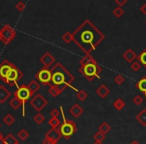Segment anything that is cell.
Masks as SVG:
<instances>
[{"instance_id":"cell-1","label":"cell","mask_w":146,"mask_h":144,"mask_svg":"<svg viewBox=\"0 0 146 144\" xmlns=\"http://www.w3.org/2000/svg\"><path fill=\"white\" fill-rule=\"evenodd\" d=\"M73 42L85 53L90 55L97 46L105 39V35L89 19L84 20L72 33Z\"/></svg>"},{"instance_id":"cell-2","label":"cell","mask_w":146,"mask_h":144,"mask_svg":"<svg viewBox=\"0 0 146 144\" xmlns=\"http://www.w3.org/2000/svg\"><path fill=\"white\" fill-rule=\"evenodd\" d=\"M51 82L52 85L57 86L64 90L65 88L69 87L72 90L77 92L78 89L72 85V82L74 81V76L61 64L60 62H57L51 67Z\"/></svg>"},{"instance_id":"cell-3","label":"cell","mask_w":146,"mask_h":144,"mask_svg":"<svg viewBox=\"0 0 146 144\" xmlns=\"http://www.w3.org/2000/svg\"><path fill=\"white\" fill-rule=\"evenodd\" d=\"M59 110H60V113H61V115H62L63 122L58 127V129H59V131H60L62 137L64 138V139L68 140L76 133V131H77V125H76V123L73 121V120H67L66 119L65 114H64V110H63L62 106L59 107Z\"/></svg>"},{"instance_id":"cell-4","label":"cell","mask_w":146,"mask_h":144,"mask_svg":"<svg viewBox=\"0 0 146 144\" xmlns=\"http://www.w3.org/2000/svg\"><path fill=\"white\" fill-rule=\"evenodd\" d=\"M79 72L88 80L93 81L95 78H100V74L102 72V68L98 63H90L79 68Z\"/></svg>"},{"instance_id":"cell-5","label":"cell","mask_w":146,"mask_h":144,"mask_svg":"<svg viewBox=\"0 0 146 144\" xmlns=\"http://www.w3.org/2000/svg\"><path fill=\"white\" fill-rule=\"evenodd\" d=\"M14 96L18 98L21 101V103H22V116H25V104L27 103V101L29 99H31L33 97L31 92L29 91L27 85L22 84V85L18 86L14 92Z\"/></svg>"},{"instance_id":"cell-6","label":"cell","mask_w":146,"mask_h":144,"mask_svg":"<svg viewBox=\"0 0 146 144\" xmlns=\"http://www.w3.org/2000/svg\"><path fill=\"white\" fill-rule=\"evenodd\" d=\"M23 77V72L16 66L14 65L13 68L10 70L9 74L7 75L6 79H5L4 83H6L9 86H17L18 87V81Z\"/></svg>"},{"instance_id":"cell-7","label":"cell","mask_w":146,"mask_h":144,"mask_svg":"<svg viewBox=\"0 0 146 144\" xmlns=\"http://www.w3.org/2000/svg\"><path fill=\"white\" fill-rule=\"evenodd\" d=\"M0 34H1V41L3 42V44L8 45L16 36V30L10 25L5 24L0 29Z\"/></svg>"},{"instance_id":"cell-8","label":"cell","mask_w":146,"mask_h":144,"mask_svg":"<svg viewBox=\"0 0 146 144\" xmlns=\"http://www.w3.org/2000/svg\"><path fill=\"white\" fill-rule=\"evenodd\" d=\"M29 104L31 107H33L37 112H41V110L44 109L46 105L48 104V101L44 98V96L40 93H36L29 101Z\"/></svg>"},{"instance_id":"cell-9","label":"cell","mask_w":146,"mask_h":144,"mask_svg":"<svg viewBox=\"0 0 146 144\" xmlns=\"http://www.w3.org/2000/svg\"><path fill=\"white\" fill-rule=\"evenodd\" d=\"M35 78L42 85H50L51 83V71L50 69L42 68L35 74Z\"/></svg>"},{"instance_id":"cell-10","label":"cell","mask_w":146,"mask_h":144,"mask_svg":"<svg viewBox=\"0 0 146 144\" xmlns=\"http://www.w3.org/2000/svg\"><path fill=\"white\" fill-rule=\"evenodd\" d=\"M14 65L15 64H13L12 62H10L7 59H4L2 62L0 63V79L2 80L3 82L5 81L7 75L9 74V72H10V70L13 68Z\"/></svg>"},{"instance_id":"cell-11","label":"cell","mask_w":146,"mask_h":144,"mask_svg":"<svg viewBox=\"0 0 146 144\" xmlns=\"http://www.w3.org/2000/svg\"><path fill=\"white\" fill-rule=\"evenodd\" d=\"M61 138H62V135H61L58 128H57V129H52V128H51L49 131L46 132L44 139L52 142L53 144H57V142H58Z\"/></svg>"},{"instance_id":"cell-12","label":"cell","mask_w":146,"mask_h":144,"mask_svg":"<svg viewBox=\"0 0 146 144\" xmlns=\"http://www.w3.org/2000/svg\"><path fill=\"white\" fill-rule=\"evenodd\" d=\"M40 62L43 64L44 68L49 69L50 67H52L53 65L55 64L56 59H55V57L53 56L50 52H45L44 54L40 57Z\"/></svg>"},{"instance_id":"cell-13","label":"cell","mask_w":146,"mask_h":144,"mask_svg":"<svg viewBox=\"0 0 146 144\" xmlns=\"http://www.w3.org/2000/svg\"><path fill=\"white\" fill-rule=\"evenodd\" d=\"M122 57H123L124 60H125L126 62L132 63V62H134V61H135L136 58H137V55H136V53L134 52V51L132 50L131 48H128L127 50H126L125 52L123 53Z\"/></svg>"},{"instance_id":"cell-14","label":"cell","mask_w":146,"mask_h":144,"mask_svg":"<svg viewBox=\"0 0 146 144\" xmlns=\"http://www.w3.org/2000/svg\"><path fill=\"white\" fill-rule=\"evenodd\" d=\"M95 92H96V94H97V96H99L100 98H103L104 99V98H106L110 94V89L105 84H102L99 87L96 88Z\"/></svg>"},{"instance_id":"cell-15","label":"cell","mask_w":146,"mask_h":144,"mask_svg":"<svg viewBox=\"0 0 146 144\" xmlns=\"http://www.w3.org/2000/svg\"><path fill=\"white\" fill-rule=\"evenodd\" d=\"M69 112H70V114L74 118H79L80 116L83 114L84 110H83V108L79 105V104H74V105L69 109Z\"/></svg>"},{"instance_id":"cell-16","label":"cell","mask_w":146,"mask_h":144,"mask_svg":"<svg viewBox=\"0 0 146 144\" xmlns=\"http://www.w3.org/2000/svg\"><path fill=\"white\" fill-rule=\"evenodd\" d=\"M10 96H11V92L5 86L2 85L0 86V104L5 103Z\"/></svg>"},{"instance_id":"cell-17","label":"cell","mask_w":146,"mask_h":144,"mask_svg":"<svg viewBox=\"0 0 146 144\" xmlns=\"http://www.w3.org/2000/svg\"><path fill=\"white\" fill-rule=\"evenodd\" d=\"M27 87H28L29 91L31 92L32 96H34L35 94L37 93V91L40 89V84H39L36 80H32V81H30L27 84Z\"/></svg>"},{"instance_id":"cell-18","label":"cell","mask_w":146,"mask_h":144,"mask_svg":"<svg viewBox=\"0 0 146 144\" xmlns=\"http://www.w3.org/2000/svg\"><path fill=\"white\" fill-rule=\"evenodd\" d=\"M135 86H136V88L139 89L140 92H142V93L144 94L145 100H146V77H142L140 80H138V81L136 82Z\"/></svg>"},{"instance_id":"cell-19","label":"cell","mask_w":146,"mask_h":144,"mask_svg":"<svg viewBox=\"0 0 146 144\" xmlns=\"http://www.w3.org/2000/svg\"><path fill=\"white\" fill-rule=\"evenodd\" d=\"M62 92H63V89H61V88L52 85V84H50V85H49L48 93L50 94V96H52V97H57V96L60 95Z\"/></svg>"},{"instance_id":"cell-20","label":"cell","mask_w":146,"mask_h":144,"mask_svg":"<svg viewBox=\"0 0 146 144\" xmlns=\"http://www.w3.org/2000/svg\"><path fill=\"white\" fill-rule=\"evenodd\" d=\"M136 120L141 124L142 126H146V109H142L139 113L136 115Z\"/></svg>"},{"instance_id":"cell-21","label":"cell","mask_w":146,"mask_h":144,"mask_svg":"<svg viewBox=\"0 0 146 144\" xmlns=\"http://www.w3.org/2000/svg\"><path fill=\"white\" fill-rule=\"evenodd\" d=\"M79 63H80V67H81L86 64H90V63H97V61H96L95 58H94L93 56H91V55H85L83 58L80 59Z\"/></svg>"},{"instance_id":"cell-22","label":"cell","mask_w":146,"mask_h":144,"mask_svg":"<svg viewBox=\"0 0 146 144\" xmlns=\"http://www.w3.org/2000/svg\"><path fill=\"white\" fill-rule=\"evenodd\" d=\"M4 144H19V141L13 134L9 133L4 137Z\"/></svg>"},{"instance_id":"cell-23","label":"cell","mask_w":146,"mask_h":144,"mask_svg":"<svg viewBox=\"0 0 146 144\" xmlns=\"http://www.w3.org/2000/svg\"><path fill=\"white\" fill-rule=\"evenodd\" d=\"M9 105H10L14 110H17L20 107H22V103H21V101L17 97H15V96H13L12 99L9 101Z\"/></svg>"},{"instance_id":"cell-24","label":"cell","mask_w":146,"mask_h":144,"mask_svg":"<svg viewBox=\"0 0 146 144\" xmlns=\"http://www.w3.org/2000/svg\"><path fill=\"white\" fill-rule=\"evenodd\" d=\"M125 105H126L125 102H124V100L121 99V98H117V99L113 102L114 108H115L116 110H118V111H120V110L123 109V108L125 107Z\"/></svg>"},{"instance_id":"cell-25","label":"cell","mask_w":146,"mask_h":144,"mask_svg":"<svg viewBox=\"0 0 146 144\" xmlns=\"http://www.w3.org/2000/svg\"><path fill=\"white\" fill-rule=\"evenodd\" d=\"M110 130H111V126H110L107 122H102V123L100 124L99 128H98V131H100L101 133L105 134V135L110 131Z\"/></svg>"},{"instance_id":"cell-26","label":"cell","mask_w":146,"mask_h":144,"mask_svg":"<svg viewBox=\"0 0 146 144\" xmlns=\"http://www.w3.org/2000/svg\"><path fill=\"white\" fill-rule=\"evenodd\" d=\"M48 124L51 126V128H52V129H57V128L61 125V121L58 119V118L51 117L50 119L48 120Z\"/></svg>"},{"instance_id":"cell-27","label":"cell","mask_w":146,"mask_h":144,"mask_svg":"<svg viewBox=\"0 0 146 144\" xmlns=\"http://www.w3.org/2000/svg\"><path fill=\"white\" fill-rule=\"evenodd\" d=\"M3 122H4L5 124H6L7 126H11L13 125V123L15 122V118L14 116L12 115V114L8 113L6 114V115L4 116V118H3Z\"/></svg>"},{"instance_id":"cell-28","label":"cell","mask_w":146,"mask_h":144,"mask_svg":"<svg viewBox=\"0 0 146 144\" xmlns=\"http://www.w3.org/2000/svg\"><path fill=\"white\" fill-rule=\"evenodd\" d=\"M137 60L139 61L140 64H141L144 68H146V49H145V50H143L139 55H138Z\"/></svg>"},{"instance_id":"cell-29","label":"cell","mask_w":146,"mask_h":144,"mask_svg":"<svg viewBox=\"0 0 146 144\" xmlns=\"http://www.w3.org/2000/svg\"><path fill=\"white\" fill-rule=\"evenodd\" d=\"M76 97H77V99L79 100V101H84V100L87 99L88 94H87V92L84 91V90H78V91L76 92Z\"/></svg>"},{"instance_id":"cell-30","label":"cell","mask_w":146,"mask_h":144,"mask_svg":"<svg viewBox=\"0 0 146 144\" xmlns=\"http://www.w3.org/2000/svg\"><path fill=\"white\" fill-rule=\"evenodd\" d=\"M17 136H18L20 140H22V141H25V140L29 138V132L27 131L26 129H21L20 131L18 132Z\"/></svg>"},{"instance_id":"cell-31","label":"cell","mask_w":146,"mask_h":144,"mask_svg":"<svg viewBox=\"0 0 146 144\" xmlns=\"http://www.w3.org/2000/svg\"><path fill=\"white\" fill-rule=\"evenodd\" d=\"M62 40L65 44H69L73 41L72 38V33L71 32H65L64 34L62 35Z\"/></svg>"},{"instance_id":"cell-32","label":"cell","mask_w":146,"mask_h":144,"mask_svg":"<svg viewBox=\"0 0 146 144\" xmlns=\"http://www.w3.org/2000/svg\"><path fill=\"white\" fill-rule=\"evenodd\" d=\"M33 120L35 121V123L38 124V125H40V124H42L43 122H44L45 120V117L44 115H43L42 113H40V112H38V113L36 114V115L33 117Z\"/></svg>"},{"instance_id":"cell-33","label":"cell","mask_w":146,"mask_h":144,"mask_svg":"<svg viewBox=\"0 0 146 144\" xmlns=\"http://www.w3.org/2000/svg\"><path fill=\"white\" fill-rule=\"evenodd\" d=\"M112 14H113L116 18H120V17H122L124 15V10L122 9V7H118L117 6V7H115V8H114Z\"/></svg>"},{"instance_id":"cell-34","label":"cell","mask_w":146,"mask_h":144,"mask_svg":"<svg viewBox=\"0 0 146 144\" xmlns=\"http://www.w3.org/2000/svg\"><path fill=\"white\" fill-rule=\"evenodd\" d=\"M105 137H106L105 134L101 133L100 131H97L95 134H94V136H93L95 142H103V140L105 139Z\"/></svg>"},{"instance_id":"cell-35","label":"cell","mask_w":146,"mask_h":144,"mask_svg":"<svg viewBox=\"0 0 146 144\" xmlns=\"http://www.w3.org/2000/svg\"><path fill=\"white\" fill-rule=\"evenodd\" d=\"M114 81H115V83L118 84V85H121V84H123L124 82H125V77H124L123 75H121V74H117V75L114 77Z\"/></svg>"},{"instance_id":"cell-36","label":"cell","mask_w":146,"mask_h":144,"mask_svg":"<svg viewBox=\"0 0 146 144\" xmlns=\"http://www.w3.org/2000/svg\"><path fill=\"white\" fill-rule=\"evenodd\" d=\"M130 67H131V69L134 71V72H137V71H139L140 68H141V64H140V62L138 60H135L134 62L131 63Z\"/></svg>"},{"instance_id":"cell-37","label":"cell","mask_w":146,"mask_h":144,"mask_svg":"<svg viewBox=\"0 0 146 144\" xmlns=\"http://www.w3.org/2000/svg\"><path fill=\"white\" fill-rule=\"evenodd\" d=\"M132 101H133V104H135V105H141L143 103V98H142L141 95H136L133 97Z\"/></svg>"},{"instance_id":"cell-38","label":"cell","mask_w":146,"mask_h":144,"mask_svg":"<svg viewBox=\"0 0 146 144\" xmlns=\"http://www.w3.org/2000/svg\"><path fill=\"white\" fill-rule=\"evenodd\" d=\"M15 7H16V9L19 11V12H22V11L25 9V3L22 2V1H19V2L15 5Z\"/></svg>"},{"instance_id":"cell-39","label":"cell","mask_w":146,"mask_h":144,"mask_svg":"<svg viewBox=\"0 0 146 144\" xmlns=\"http://www.w3.org/2000/svg\"><path fill=\"white\" fill-rule=\"evenodd\" d=\"M59 114H60V110H59V109H57V108H54V109H52V110H51V112H50V115H51V117L58 118Z\"/></svg>"},{"instance_id":"cell-40","label":"cell","mask_w":146,"mask_h":144,"mask_svg":"<svg viewBox=\"0 0 146 144\" xmlns=\"http://www.w3.org/2000/svg\"><path fill=\"white\" fill-rule=\"evenodd\" d=\"M115 3L118 5V7H122L127 3V1L126 0H115Z\"/></svg>"},{"instance_id":"cell-41","label":"cell","mask_w":146,"mask_h":144,"mask_svg":"<svg viewBox=\"0 0 146 144\" xmlns=\"http://www.w3.org/2000/svg\"><path fill=\"white\" fill-rule=\"evenodd\" d=\"M140 11H141V13L142 14H144V15H146V3L145 4H143L141 6V8H140Z\"/></svg>"},{"instance_id":"cell-42","label":"cell","mask_w":146,"mask_h":144,"mask_svg":"<svg viewBox=\"0 0 146 144\" xmlns=\"http://www.w3.org/2000/svg\"><path fill=\"white\" fill-rule=\"evenodd\" d=\"M43 144H53V143H52V142H50V141H48V140L44 139V140H43Z\"/></svg>"},{"instance_id":"cell-43","label":"cell","mask_w":146,"mask_h":144,"mask_svg":"<svg viewBox=\"0 0 146 144\" xmlns=\"http://www.w3.org/2000/svg\"><path fill=\"white\" fill-rule=\"evenodd\" d=\"M130 144H140V143H139V142L137 141V140H134V141H132V142H131V143H130Z\"/></svg>"},{"instance_id":"cell-44","label":"cell","mask_w":146,"mask_h":144,"mask_svg":"<svg viewBox=\"0 0 146 144\" xmlns=\"http://www.w3.org/2000/svg\"><path fill=\"white\" fill-rule=\"evenodd\" d=\"M93 144H103V142H94Z\"/></svg>"},{"instance_id":"cell-45","label":"cell","mask_w":146,"mask_h":144,"mask_svg":"<svg viewBox=\"0 0 146 144\" xmlns=\"http://www.w3.org/2000/svg\"><path fill=\"white\" fill-rule=\"evenodd\" d=\"M0 41H1V34H0Z\"/></svg>"},{"instance_id":"cell-46","label":"cell","mask_w":146,"mask_h":144,"mask_svg":"<svg viewBox=\"0 0 146 144\" xmlns=\"http://www.w3.org/2000/svg\"><path fill=\"white\" fill-rule=\"evenodd\" d=\"M145 25H146V22H145Z\"/></svg>"},{"instance_id":"cell-47","label":"cell","mask_w":146,"mask_h":144,"mask_svg":"<svg viewBox=\"0 0 146 144\" xmlns=\"http://www.w3.org/2000/svg\"><path fill=\"white\" fill-rule=\"evenodd\" d=\"M0 127H1V125H0Z\"/></svg>"}]
</instances>
